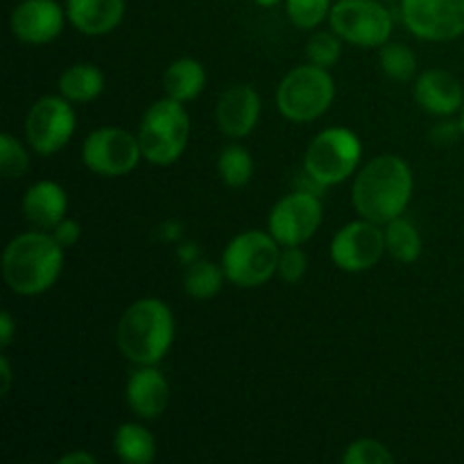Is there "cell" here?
I'll return each mask as SVG.
<instances>
[{"mask_svg":"<svg viewBox=\"0 0 464 464\" xmlns=\"http://www.w3.org/2000/svg\"><path fill=\"white\" fill-rule=\"evenodd\" d=\"M143 159L139 136L121 127H100L82 143V161L100 177H122Z\"/></svg>","mask_w":464,"mask_h":464,"instance_id":"9c48e42d","label":"cell"},{"mask_svg":"<svg viewBox=\"0 0 464 464\" xmlns=\"http://www.w3.org/2000/svg\"><path fill=\"white\" fill-rule=\"evenodd\" d=\"M401 21L424 41H453L464 34V0H401Z\"/></svg>","mask_w":464,"mask_h":464,"instance_id":"4fadbf2b","label":"cell"},{"mask_svg":"<svg viewBox=\"0 0 464 464\" xmlns=\"http://www.w3.org/2000/svg\"><path fill=\"white\" fill-rule=\"evenodd\" d=\"M50 234L54 236V240H57V243L62 245L63 249H68V247H72V245H75L77 240H80L82 227H80V222H77V220H71V218H63L62 222H57V225H54L53 229H50Z\"/></svg>","mask_w":464,"mask_h":464,"instance_id":"1f68e13d","label":"cell"},{"mask_svg":"<svg viewBox=\"0 0 464 464\" xmlns=\"http://www.w3.org/2000/svg\"><path fill=\"white\" fill-rule=\"evenodd\" d=\"M385 249L399 263H415L421 256V236L408 218L399 216L385 225Z\"/></svg>","mask_w":464,"mask_h":464,"instance_id":"603a6c76","label":"cell"},{"mask_svg":"<svg viewBox=\"0 0 464 464\" xmlns=\"http://www.w3.org/2000/svg\"><path fill=\"white\" fill-rule=\"evenodd\" d=\"M113 451L125 464H150L157 458V442L145 426L125 421L113 433Z\"/></svg>","mask_w":464,"mask_h":464,"instance_id":"7402d4cb","label":"cell"},{"mask_svg":"<svg viewBox=\"0 0 464 464\" xmlns=\"http://www.w3.org/2000/svg\"><path fill=\"white\" fill-rule=\"evenodd\" d=\"M344 464H392L394 456L390 453V449L383 442L372 438L356 440L347 447V451L343 453Z\"/></svg>","mask_w":464,"mask_h":464,"instance_id":"f546056e","label":"cell"},{"mask_svg":"<svg viewBox=\"0 0 464 464\" xmlns=\"http://www.w3.org/2000/svg\"><path fill=\"white\" fill-rule=\"evenodd\" d=\"M261 116V95L254 86L236 84L220 95L216 107V122L229 139H245L252 134Z\"/></svg>","mask_w":464,"mask_h":464,"instance_id":"9a60e30c","label":"cell"},{"mask_svg":"<svg viewBox=\"0 0 464 464\" xmlns=\"http://www.w3.org/2000/svg\"><path fill=\"white\" fill-rule=\"evenodd\" d=\"M175 340V315L157 297L136 299L118 320L116 343L122 356L134 365H157Z\"/></svg>","mask_w":464,"mask_h":464,"instance_id":"3957f363","label":"cell"},{"mask_svg":"<svg viewBox=\"0 0 464 464\" xmlns=\"http://www.w3.org/2000/svg\"><path fill=\"white\" fill-rule=\"evenodd\" d=\"M335 98V84L329 68L315 63L285 72L276 89V107L290 122H311L329 111Z\"/></svg>","mask_w":464,"mask_h":464,"instance_id":"5b68a950","label":"cell"},{"mask_svg":"<svg viewBox=\"0 0 464 464\" xmlns=\"http://www.w3.org/2000/svg\"><path fill=\"white\" fill-rule=\"evenodd\" d=\"M102 91L104 75L93 63H72L59 77V93L72 104L93 102Z\"/></svg>","mask_w":464,"mask_h":464,"instance_id":"44dd1931","label":"cell"},{"mask_svg":"<svg viewBox=\"0 0 464 464\" xmlns=\"http://www.w3.org/2000/svg\"><path fill=\"white\" fill-rule=\"evenodd\" d=\"M190 121L184 102L172 98L157 100L143 113L139 125V143L145 161L154 166H172L188 145Z\"/></svg>","mask_w":464,"mask_h":464,"instance_id":"277c9868","label":"cell"},{"mask_svg":"<svg viewBox=\"0 0 464 464\" xmlns=\"http://www.w3.org/2000/svg\"><path fill=\"white\" fill-rule=\"evenodd\" d=\"M306 270H308V256L299 245H293V247H281L276 275H279L285 284H299V281L306 276Z\"/></svg>","mask_w":464,"mask_h":464,"instance_id":"4dcf8cb0","label":"cell"},{"mask_svg":"<svg viewBox=\"0 0 464 464\" xmlns=\"http://www.w3.org/2000/svg\"><path fill=\"white\" fill-rule=\"evenodd\" d=\"M207 84V72L204 66L193 57L175 59L163 72V91L168 98L177 102H190L198 98Z\"/></svg>","mask_w":464,"mask_h":464,"instance_id":"ffe728a7","label":"cell"},{"mask_svg":"<svg viewBox=\"0 0 464 464\" xmlns=\"http://www.w3.org/2000/svg\"><path fill=\"white\" fill-rule=\"evenodd\" d=\"M181 225L179 222H166V225L161 227V236L166 240H179L181 238Z\"/></svg>","mask_w":464,"mask_h":464,"instance_id":"74e56055","label":"cell"},{"mask_svg":"<svg viewBox=\"0 0 464 464\" xmlns=\"http://www.w3.org/2000/svg\"><path fill=\"white\" fill-rule=\"evenodd\" d=\"M66 190L50 179L36 181L23 195V216L36 229H53L66 218Z\"/></svg>","mask_w":464,"mask_h":464,"instance_id":"d6986e66","label":"cell"},{"mask_svg":"<svg viewBox=\"0 0 464 464\" xmlns=\"http://www.w3.org/2000/svg\"><path fill=\"white\" fill-rule=\"evenodd\" d=\"M343 54V39L331 32H315L306 44L308 63H315L320 68H331L340 62Z\"/></svg>","mask_w":464,"mask_h":464,"instance_id":"83f0119b","label":"cell"},{"mask_svg":"<svg viewBox=\"0 0 464 464\" xmlns=\"http://www.w3.org/2000/svg\"><path fill=\"white\" fill-rule=\"evenodd\" d=\"M381 71L394 82H411L417 72V57L406 44H383L379 54Z\"/></svg>","mask_w":464,"mask_h":464,"instance_id":"484cf974","label":"cell"},{"mask_svg":"<svg viewBox=\"0 0 464 464\" xmlns=\"http://www.w3.org/2000/svg\"><path fill=\"white\" fill-rule=\"evenodd\" d=\"M331 30L361 48H381L392 34V14L379 0H338L329 14Z\"/></svg>","mask_w":464,"mask_h":464,"instance_id":"ba28073f","label":"cell"},{"mask_svg":"<svg viewBox=\"0 0 464 464\" xmlns=\"http://www.w3.org/2000/svg\"><path fill=\"white\" fill-rule=\"evenodd\" d=\"M98 458L89 451H71L66 456L59 458V464H95Z\"/></svg>","mask_w":464,"mask_h":464,"instance_id":"e575fe53","label":"cell"},{"mask_svg":"<svg viewBox=\"0 0 464 464\" xmlns=\"http://www.w3.org/2000/svg\"><path fill=\"white\" fill-rule=\"evenodd\" d=\"M412 170L397 154H381L358 170L352 188L358 216L376 225H388L403 216L412 198Z\"/></svg>","mask_w":464,"mask_h":464,"instance_id":"6da1fadb","label":"cell"},{"mask_svg":"<svg viewBox=\"0 0 464 464\" xmlns=\"http://www.w3.org/2000/svg\"><path fill=\"white\" fill-rule=\"evenodd\" d=\"M430 136H433L435 143H453L458 136H464V134H462L460 122H458L456 127H453V122H442V125H438L433 131H430Z\"/></svg>","mask_w":464,"mask_h":464,"instance_id":"d6a6232c","label":"cell"},{"mask_svg":"<svg viewBox=\"0 0 464 464\" xmlns=\"http://www.w3.org/2000/svg\"><path fill=\"white\" fill-rule=\"evenodd\" d=\"M14 331H16V324H14V317L9 311L0 313V344L3 349H7L14 340Z\"/></svg>","mask_w":464,"mask_h":464,"instance_id":"836d02e7","label":"cell"},{"mask_svg":"<svg viewBox=\"0 0 464 464\" xmlns=\"http://www.w3.org/2000/svg\"><path fill=\"white\" fill-rule=\"evenodd\" d=\"M415 102L420 104L424 111L430 116H453L464 107V89L453 72L449 71H426L417 77L415 89Z\"/></svg>","mask_w":464,"mask_h":464,"instance_id":"e0dca14e","label":"cell"},{"mask_svg":"<svg viewBox=\"0 0 464 464\" xmlns=\"http://www.w3.org/2000/svg\"><path fill=\"white\" fill-rule=\"evenodd\" d=\"M383 225L365 220H353L344 225L331 240V258L335 266L344 272H365L372 270L381 261L385 249Z\"/></svg>","mask_w":464,"mask_h":464,"instance_id":"7c38bea8","label":"cell"},{"mask_svg":"<svg viewBox=\"0 0 464 464\" xmlns=\"http://www.w3.org/2000/svg\"><path fill=\"white\" fill-rule=\"evenodd\" d=\"M218 175L231 188H240V186L249 184L254 175V159L247 148L234 143L227 145L218 157Z\"/></svg>","mask_w":464,"mask_h":464,"instance_id":"d4e9b609","label":"cell"},{"mask_svg":"<svg viewBox=\"0 0 464 464\" xmlns=\"http://www.w3.org/2000/svg\"><path fill=\"white\" fill-rule=\"evenodd\" d=\"M0 170L7 179H18L30 170V154L14 134H0Z\"/></svg>","mask_w":464,"mask_h":464,"instance_id":"f1b7e54d","label":"cell"},{"mask_svg":"<svg viewBox=\"0 0 464 464\" xmlns=\"http://www.w3.org/2000/svg\"><path fill=\"white\" fill-rule=\"evenodd\" d=\"M63 18L66 12L54 0H21L14 7L9 27L23 44L44 45L62 34Z\"/></svg>","mask_w":464,"mask_h":464,"instance_id":"5bb4252c","label":"cell"},{"mask_svg":"<svg viewBox=\"0 0 464 464\" xmlns=\"http://www.w3.org/2000/svg\"><path fill=\"white\" fill-rule=\"evenodd\" d=\"M0 379H3V383H0V394L3 397H7L9 394V388H12V365H9V358L7 356H0Z\"/></svg>","mask_w":464,"mask_h":464,"instance_id":"d590c367","label":"cell"},{"mask_svg":"<svg viewBox=\"0 0 464 464\" xmlns=\"http://www.w3.org/2000/svg\"><path fill=\"white\" fill-rule=\"evenodd\" d=\"M281 245L270 231H243L229 240L222 254V270L238 288H258L276 275Z\"/></svg>","mask_w":464,"mask_h":464,"instance_id":"8992f818","label":"cell"},{"mask_svg":"<svg viewBox=\"0 0 464 464\" xmlns=\"http://www.w3.org/2000/svg\"><path fill=\"white\" fill-rule=\"evenodd\" d=\"M331 0H285V14L299 30H315L331 14Z\"/></svg>","mask_w":464,"mask_h":464,"instance_id":"4316f807","label":"cell"},{"mask_svg":"<svg viewBox=\"0 0 464 464\" xmlns=\"http://www.w3.org/2000/svg\"><path fill=\"white\" fill-rule=\"evenodd\" d=\"M63 267V247L45 231L14 236L3 254V279L9 290L34 297L57 284Z\"/></svg>","mask_w":464,"mask_h":464,"instance_id":"7a4b0ae2","label":"cell"},{"mask_svg":"<svg viewBox=\"0 0 464 464\" xmlns=\"http://www.w3.org/2000/svg\"><path fill=\"white\" fill-rule=\"evenodd\" d=\"M177 256H179L186 266H190L193 261H198L199 254H198V247H195V243H181L179 249H177Z\"/></svg>","mask_w":464,"mask_h":464,"instance_id":"8d00e7d4","label":"cell"},{"mask_svg":"<svg viewBox=\"0 0 464 464\" xmlns=\"http://www.w3.org/2000/svg\"><path fill=\"white\" fill-rule=\"evenodd\" d=\"M256 5H261V7H275V5H279L281 0H254Z\"/></svg>","mask_w":464,"mask_h":464,"instance_id":"f35d334b","label":"cell"},{"mask_svg":"<svg viewBox=\"0 0 464 464\" xmlns=\"http://www.w3.org/2000/svg\"><path fill=\"white\" fill-rule=\"evenodd\" d=\"M225 279L227 276L222 267H218L208 258H198V261H193L186 267L184 290L188 297L204 302V299H211L220 293L222 281Z\"/></svg>","mask_w":464,"mask_h":464,"instance_id":"cb8c5ba5","label":"cell"},{"mask_svg":"<svg viewBox=\"0 0 464 464\" xmlns=\"http://www.w3.org/2000/svg\"><path fill=\"white\" fill-rule=\"evenodd\" d=\"M322 216L324 211H322L320 195L295 190L272 207L270 218H267V231L275 236L281 247L304 245L320 229Z\"/></svg>","mask_w":464,"mask_h":464,"instance_id":"8fae6325","label":"cell"},{"mask_svg":"<svg viewBox=\"0 0 464 464\" xmlns=\"http://www.w3.org/2000/svg\"><path fill=\"white\" fill-rule=\"evenodd\" d=\"M75 131V111L63 95H45L36 100L25 118V136L30 148L41 157L59 152Z\"/></svg>","mask_w":464,"mask_h":464,"instance_id":"30bf717a","label":"cell"},{"mask_svg":"<svg viewBox=\"0 0 464 464\" xmlns=\"http://www.w3.org/2000/svg\"><path fill=\"white\" fill-rule=\"evenodd\" d=\"M170 399L168 381L157 365H139L125 385V401L140 420H157L163 415Z\"/></svg>","mask_w":464,"mask_h":464,"instance_id":"2e32d148","label":"cell"},{"mask_svg":"<svg viewBox=\"0 0 464 464\" xmlns=\"http://www.w3.org/2000/svg\"><path fill=\"white\" fill-rule=\"evenodd\" d=\"M361 157L362 143L356 131L347 127H326L308 145L304 168L329 188L352 177L361 166Z\"/></svg>","mask_w":464,"mask_h":464,"instance_id":"52a82bcc","label":"cell"},{"mask_svg":"<svg viewBox=\"0 0 464 464\" xmlns=\"http://www.w3.org/2000/svg\"><path fill=\"white\" fill-rule=\"evenodd\" d=\"M460 125H462V134H464V107H462V118H460Z\"/></svg>","mask_w":464,"mask_h":464,"instance_id":"ab89813d","label":"cell"},{"mask_svg":"<svg viewBox=\"0 0 464 464\" xmlns=\"http://www.w3.org/2000/svg\"><path fill=\"white\" fill-rule=\"evenodd\" d=\"M125 16V0H66V18L86 36L116 30Z\"/></svg>","mask_w":464,"mask_h":464,"instance_id":"ac0fdd59","label":"cell"}]
</instances>
